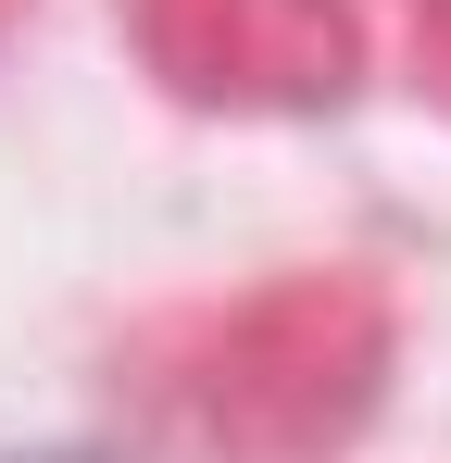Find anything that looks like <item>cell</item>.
I'll use <instances>...</instances> for the list:
<instances>
[]
</instances>
